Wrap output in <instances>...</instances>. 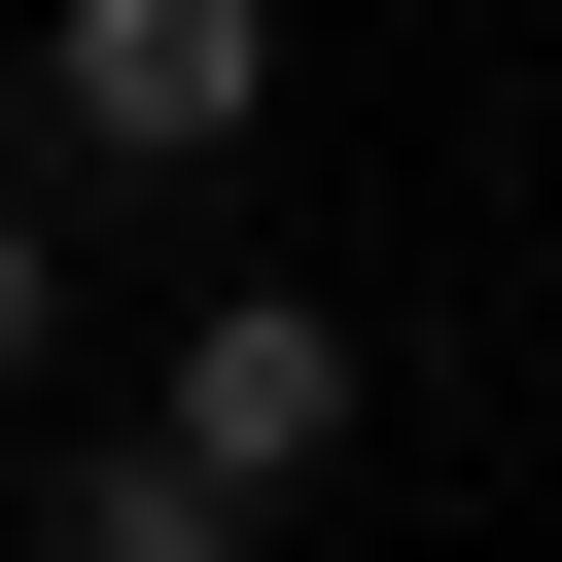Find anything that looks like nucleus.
Masks as SVG:
<instances>
[{
  "label": "nucleus",
  "mask_w": 562,
  "mask_h": 562,
  "mask_svg": "<svg viewBox=\"0 0 562 562\" xmlns=\"http://www.w3.org/2000/svg\"><path fill=\"white\" fill-rule=\"evenodd\" d=\"M140 457H211V492H316V457H351V316H316V281H211Z\"/></svg>",
  "instance_id": "f257e3e1"
},
{
  "label": "nucleus",
  "mask_w": 562,
  "mask_h": 562,
  "mask_svg": "<svg viewBox=\"0 0 562 562\" xmlns=\"http://www.w3.org/2000/svg\"><path fill=\"white\" fill-rule=\"evenodd\" d=\"M246 105H281V0H70V140L105 176H211Z\"/></svg>",
  "instance_id": "f03ea898"
},
{
  "label": "nucleus",
  "mask_w": 562,
  "mask_h": 562,
  "mask_svg": "<svg viewBox=\"0 0 562 562\" xmlns=\"http://www.w3.org/2000/svg\"><path fill=\"white\" fill-rule=\"evenodd\" d=\"M35 562H246V492H211V457H70V492H35Z\"/></svg>",
  "instance_id": "7ed1b4c3"
},
{
  "label": "nucleus",
  "mask_w": 562,
  "mask_h": 562,
  "mask_svg": "<svg viewBox=\"0 0 562 562\" xmlns=\"http://www.w3.org/2000/svg\"><path fill=\"white\" fill-rule=\"evenodd\" d=\"M0 351H35V211H0Z\"/></svg>",
  "instance_id": "20e7f679"
}]
</instances>
